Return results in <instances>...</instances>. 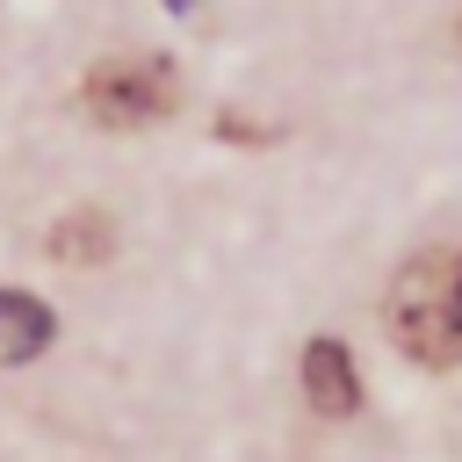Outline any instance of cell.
<instances>
[{
    "label": "cell",
    "mask_w": 462,
    "mask_h": 462,
    "mask_svg": "<svg viewBox=\"0 0 462 462\" xmlns=\"http://www.w3.org/2000/svg\"><path fill=\"white\" fill-rule=\"evenodd\" d=\"M390 339L426 368H462V253L433 245L390 282Z\"/></svg>",
    "instance_id": "obj_1"
},
{
    "label": "cell",
    "mask_w": 462,
    "mask_h": 462,
    "mask_svg": "<svg viewBox=\"0 0 462 462\" xmlns=\"http://www.w3.org/2000/svg\"><path fill=\"white\" fill-rule=\"evenodd\" d=\"M79 108L101 123V130H144L173 108V72L159 58H108L87 72L79 87Z\"/></svg>",
    "instance_id": "obj_2"
},
{
    "label": "cell",
    "mask_w": 462,
    "mask_h": 462,
    "mask_svg": "<svg viewBox=\"0 0 462 462\" xmlns=\"http://www.w3.org/2000/svg\"><path fill=\"white\" fill-rule=\"evenodd\" d=\"M303 397L318 404V419H354L361 411V375H354V354L339 339L303 346Z\"/></svg>",
    "instance_id": "obj_3"
},
{
    "label": "cell",
    "mask_w": 462,
    "mask_h": 462,
    "mask_svg": "<svg viewBox=\"0 0 462 462\" xmlns=\"http://www.w3.org/2000/svg\"><path fill=\"white\" fill-rule=\"evenodd\" d=\"M51 310L36 303V296H22V289H0V368H14V361H29V354H43L51 346Z\"/></svg>",
    "instance_id": "obj_4"
},
{
    "label": "cell",
    "mask_w": 462,
    "mask_h": 462,
    "mask_svg": "<svg viewBox=\"0 0 462 462\" xmlns=\"http://www.w3.org/2000/svg\"><path fill=\"white\" fill-rule=\"evenodd\" d=\"M108 245H116L108 209H72V217H58V231H51V253H58L65 267H79V260H108Z\"/></svg>",
    "instance_id": "obj_5"
}]
</instances>
